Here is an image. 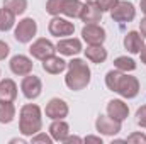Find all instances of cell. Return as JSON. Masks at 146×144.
<instances>
[{
  "label": "cell",
  "mask_w": 146,
  "mask_h": 144,
  "mask_svg": "<svg viewBox=\"0 0 146 144\" xmlns=\"http://www.w3.org/2000/svg\"><path fill=\"white\" fill-rule=\"evenodd\" d=\"M90 80H92V71H90V66L87 65V61H83L80 58H73L72 61H68L65 85L70 90L80 92V90L87 88Z\"/></svg>",
  "instance_id": "cell-1"
},
{
  "label": "cell",
  "mask_w": 146,
  "mask_h": 144,
  "mask_svg": "<svg viewBox=\"0 0 146 144\" xmlns=\"http://www.w3.org/2000/svg\"><path fill=\"white\" fill-rule=\"evenodd\" d=\"M42 129V110L36 104H26L19 112V132L26 137H33Z\"/></svg>",
  "instance_id": "cell-2"
},
{
  "label": "cell",
  "mask_w": 146,
  "mask_h": 144,
  "mask_svg": "<svg viewBox=\"0 0 146 144\" xmlns=\"http://www.w3.org/2000/svg\"><path fill=\"white\" fill-rule=\"evenodd\" d=\"M37 34V22L33 17H24L21 19L17 24H15V29H14V37L17 42L21 44H27L31 42Z\"/></svg>",
  "instance_id": "cell-3"
},
{
  "label": "cell",
  "mask_w": 146,
  "mask_h": 144,
  "mask_svg": "<svg viewBox=\"0 0 146 144\" xmlns=\"http://www.w3.org/2000/svg\"><path fill=\"white\" fill-rule=\"evenodd\" d=\"M141 90V85H139V80L136 76H131L127 73H122L119 83H117V88H115V93H119L122 98H136L138 93Z\"/></svg>",
  "instance_id": "cell-4"
},
{
  "label": "cell",
  "mask_w": 146,
  "mask_h": 144,
  "mask_svg": "<svg viewBox=\"0 0 146 144\" xmlns=\"http://www.w3.org/2000/svg\"><path fill=\"white\" fill-rule=\"evenodd\" d=\"M110 17H112V20L121 22V24L133 22V20L136 19V7H134L133 2L119 0V2L115 3V7L110 10Z\"/></svg>",
  "instance_id": "cell-5"
},
{
  "label": "cell",
  "mask_w": 146,
  "mask_h": 144,
  "mask_svg": "<svg viewBox=\"0 0 146 144\" xmlns=\"http://www.w3.org/2000/svg\"><path fill=\"white\" fill-rule=\"evenodd\" d=\"M48 31H49L51 36L60 37V39L68 37V36H73V32H75V24L70 22L68 19H65V17L54 15L48 24Z\"/></svg>",
  "instance_id": "cell-6"
},
{
  "label": "cell",
  "mask_w": 146,
  "mask_h": 144,
  "mask_svg": "<svg viewBox=\"0 0 146 144\" xmlns=\"http://www.w3.org/2000/svg\"><path fill=\"white\" fill-rule=\"evenodd\" d=\"M21 90H22V95H24L27 100H36L37 97L41 95V92H42V81H41L39 76L29 73V75H26V76L22 78V81H21Z\"/></svg>",
  "instance_id": "cell-7"
},
{
  "label": "cell",
  "mask_w": 146,
  "mask_h": 144,
  "mask_svg": "<svg viewBox=\"0 0 146 144\" xmlns=\"http://www.w3.org/2000/svg\"><path fill=\"white\" fill-rule=\"evenodd\" d=\"M29 53H31L33 58L42 61V59H46L48 56H53V54L56 53V44H53V42H51L49 39H46V37H37L36 41L31 44Z\"/></svg>",
  "instance_id": "cell-8"
},
{
  "label": "cell",
  "mask_w": 146,
  "mask_h": 144,
  "mask_svg": "<svg viewBox=\"0 0 146 144\" xmlns=\"http://www.w3.org/2000/svg\"><path fill=\"white\" fill-rule=\"evenodd\" d=\"M82 39L87 44H104L107 34L100 24H85L82 27Z\"/></svg>",
  "instance_id": "cell-9"
},
{
  "label": "cell",
  "mask_w": 146,
  "mask_h": 144,
  "mask_svg": "<svg viewBox=\"0 0 146 144\" xmlns=\"http://www.w3.org/2000/svg\"><path fill=\"white\" fill-rule=\"evenodd\" d=\"M44 114H46V117L51 119V120L65 119V117H68V114H70V107H68V104H66L63 98L54 97V98H51V100L46 104Z\"/></svg>",
  "instance_id": "cell-10"
},
{
  "label": "cell",
  "mask_w": 146,
  "mask_h": 144,
  "mask_svg": "<svg viewBox=\"0 0 146 144\" xmlns=\"http://www.w3.org/2000/svg\"><path fill=\"white\" fill-rule=\"evenodd\" d=\"M122 129V124L114 120L109 115H99L95 119V131L102 136H115Z\"/></svg>",
  "instance_id": "cell-11"
},
{
  "label": "cell",
  "mask_w": 146,
  "mask_h": 144,
  "mask_svg": "<svg viewBox=\"0 0 146 144\" xmlns=\"http://www.w3.org/2000/svg\"><path fill=\"white\" fill-rule=\"evenodd\" d=\"M102 14H104V12L100 10V7L97 5V2L88 0V2L83 3L78 19H80L83 24H99V22L102 20Z\"/></svg>",
  "instance_id": "cell-12"
},
{
  "label": "cell",
  "mask_w": 146,
  "mask_h": 144,
  "mask_svg": "<svg viewBox=\"0 0 146 144\" xmlns=\"http://www.w3.org/2000/svg\"><path fill=\"white\" fill-rule=\"evenodd\" d=\"M9 66H10V71L14 73V75H17V76H26V75L33 73L34 63H33V59H31L29 56H26V54H15V56L10 58Z\"/></svg>",
  "instance_id": "cell-13"
},
{
  "label": "cell",
  "mask_w": 146,
  "mask_h": 144,
  "mask_svg": "<svg viewBox=\"0 0 146 144\" xmlns=\"http://www.w3.org/2000/svg\"><path fill=\"white\" fill-rule=\"evenodd\" d=\"M56 51L63 56H76L83 51L82 41L76 37H61L56 42Z\"/></svg>",
  "instance_id": "cell-14"
},
{
  "label": "cell",
  "mask_w": 146,
  "mask_h": 144,
  "mask_svg": "<svg viewBox=\"0 0 146 144\" xmlns=\"http://www.w3.org/2000/svg\"><path fill=\"white\" fill-rule=\"evenodd\" d=\"M107 115L112 117L114 120H117V122L122 124V122L129 117V107H127V104H126L124 100H121V98L109 100V104H107Z\"/></svg>",
  "instance_id": "cell-15"
},
{
  "label": "cell",
  "mask_w": 146,
  "mask_h": 144,
  "mask_svg": "<svg viewBox=\"0 0 146 144\" xmlns=\"http://www.w3.org/2000/svg\"><path fill=\"white\" fill-rule=\"evenodd\" d=\"M122 44H124V48H126L131 54H139L141 49L145 48V39L141 36V32H138V31H129V32L124 36Z\"/></svg>",
  "instance_id": "cell-16"
},
{
  "label": "cell",
  "mask_w": 146,
  "mask_h": 144,
  "mask_svg": "<svg viewBox=\"0 0 146 144\" xmlns=\"http://www.w3.org/2000/svg\"><path fill=\"white\" fill-rule=\"evenodd\" d=\"M68 134H70V126H68V122L65 119H56V120L51 122V126H49V136L53 137V141L63 143Z\"/></svg>",
  "instance_id": "cell-17"
},
{
  "label": "cell",
  "mask_w": 146,
  "mask_h": 144,
  "mask_svg": "<svg viewBox=\"0 0 146 144\" xmlns=\"http://www.w3.org/2000/svg\"><path fill=\"white\" fill-rule=\"evenodd\" d=\"M66 66H68V63L63 58L56 56V54L48 56L46 59H42V70L46 73H49V75H60V73H63L66 70Z\"/></svg>",
  "instance_id": "cell-18"
},
{
  "label": "cell",
  "mask_w": 146,
  "mask_h": 144,
  "mask_svg": "<svg viewBox=\"0 0 146 144\" xmlns=\"http://www.w3.org/2000/svg\"><path fill=\"white\" fill-rule=\"evenodd\" d=\"M83 53H85V58L88 59V61H92V63H95V65H100V63H104L106 59H107V49L102 46V44H88L87 46V49H83Z\"/></svg>",
  "instance_id": "cell-19"
},
{
  "label": "cell",
  "mask_w": 146,
  "mask_h": 144,
  "mask_svg": "<svg viewBox=\"0 0 146 144\" xmlns=\"http://www.w3.org/2000/svg\"><path fill=\"white\" fill-rule=\"evenodd\" d=\"M17 83L12 78H3L0 80V100L14 102L17 98Z\"/></svg>",
  "instance_id": "cell-20"
},
{
  "label": "cell",
  "mask_w": 146,
  "mask_h": 144,
  "mask_svg": "<svg viewBox=\"0 0 146 144\" xmlns=\"http://www.w3.org/2000/svg\"><path fill=\"white\" fill-rule=\"evenodd\" d=\"M83 2L82 0H63V7H61V15L70 17V19H76L80 17Z\"/></svg>",
  "instance_id": "cell-21"
},
{
  "label": "cell",
  "mask_w": 146,
  "mask_h": 144,
  "mask_svg": "<svg viewBox=\"0 0 146 144\" xmlns=\"http://www.w3.org/2000/svg\"><path fill=\"white\" fill-rule=\"evenodd\" d=\"M15 114H17V108L14 102L0 100V124H10L15 119Z\"/></svg>",
  "instance_id": "cell-22"
},
{
  "label": "cell",
  "mask_w": 146,
  "mask_h": 144,
  "mask_svg": "<svg viewBox=\"0 0 146 144\" xmlns=\"http://www.w3.org/2000/svg\"><path fill=\"white\" fill-rule=\"evenodd\" d=\"M15 14L10 12L9 9L2 7L0 9V32H9L10 29L15 27Z\"/></svg>",
  "instance_id": "cell-23"
},
{
  "label": "cell",
  "mask_w": 146,
  "mask_h": 144,
  "mask_svg": "<svg viewBox=\"0 0 146 144\" xmlns=\"http://www.w3.org/2000/svg\"><path fill=\"white\" fill-rule=\"evenodd\" d=\"M114 68L119 70V71H122V73H129V71H134V70L138 68V65H136V61H134L133 58L117 56V58L114 59Z\"/></svg>",
  "instance_id": "cell-24"
},
{
  "label": "cell",
  "mask_w": 146,
  "mask_h": 144,
  "mask_svg": "<svg viewBox=\"0 0 146 144\" xmlns=\"http://www.w3.org/2000/svg\"><path fill=\"white\" fill-rule=\"evenodd\" d=\"M3 7L15 15H22L27 10V0H3Z\"/></svg>",
  "instance_id": "cell-25"
},
{
  "label": "cell",
  "mask_w": 146,
  "mask_h": 144,
  "mask_svg": "<svg viewBox=\"0 0 146 144\" xmlns=\"http://www.w3.org/2000/svg\"><path fill=\"white\" fill-rule=\"evenodd\" d=\"M121 76H122V71H119V70H115V68L110 70V71H107V75H106V87L109 88L110 92H115Z\"/></svg>",
  "instance_id": "cell-26"
},
{
  "label": "cell",
  "mask_w": 146,
  "mask_h": 144,
  "mask_svg": "<svg viewBox=\"0 0 146 144\" xmlns=\"http://www.w3.org/2000/svg\"><path fill=\"white\" fill-rule=\"evenodd\" d=\"M61 7H63V0H48L46 2V12L49 15H61Z\"/></svg>",
  "instance_id": "cell-27"
},
{
  "label": "cell",
  "mask_w": 146,
  "mask_h": 144,
  "mask_svg": "<svg viewBox=\"0 0 146 144\" xmlns=\"http://www.w3.org/2000/svg\"><path fill=\"white\" fill-rule=\"evenodd\" d=\"M31 143H34V144H39V143H42V144H53V137L49 136V134H46V132H37V134H34L33 137H31Z\"/></svg>",
  "instance_id": "cell-28"
},
{
  "label": "cell",
  "mask_w": 146,
  "mask_h": 144,
  "mask_svg": "<svg viewBox=\"0 0 146 144\" xmlns=\"http://www.w3.org/2000/svg\"><path fill=\"white\" fill-rule=\"evenodd\" d=\"M136 124L139 127L146 129V105H141L136 110Z\"/></svg>",
  "instance_id": "cell-29"
},
{
  "label": "cell",
  "mask_w": 146,
  "mask_h": 144,
  "mask_svg": "<svg viewBox=\"0 0 146 144\" xmlns=\"http://www.w3.org/2000/svg\"><path fill=\"white\" fill-rule=\"evenodd\" d=\"M126 143H138V144H146V134L143 132H133L126 137Z\"/></svg>",
  "instance_id": "cell-30"
},
{
  "label": "cell",
  "mask_w": 146,
  "mask_h": 144,
  "mask_svg": "<svg viewBox=\"0 0 146 144\" xmlns=\"http://www.w3.org/2000/svg\"><path fill=\"white\" fill-rule=\"evenodd\" d=\"M95 2H97V5L100 7L102 12H110L119 0H95Z\"/></svg>",
  "instance_id": "cell-31"
},
{
  "label": "cell",
  "mask_w": 146,
  "mask_h": 144,
  "mask_svg": "<svg viewBox=\"0 0 146 144\" xmlns=\"http://www.w3.org/2000/svg\"><path fill=\"white\" fill-rule=\"evenodd\" d=\"M9 54H10V46L5 41L0 39V61H3L5 58H9Z\"/></svg>",
  "instance_id": "cell-32"
},
{
  "label": "cell",
  "mask_w": 146,
  "mask_h": 144,
  "mask_svg": "<svg viewBox=\"0 0 146 144\" xmlns=\"http://www.w3.org/2000/svg\"><path fill=\"white\" fill-rule=\"evenodd\" d=\"M63 143H65V144H70V143H83V139H82V137H78V136H70V134H68V136H66V139H65Z\"/></svg>",
  "instance_id": "cell-33"
},
{
  "label": "cell",
  "mask_w": 146,
  "mask_h": 144,
  "mask_svg": "<svg viewBox=\"0 0 146 144\" xmlns=\"http://www.w3.org/2000/svg\"><path fill=\"white\" fill-rule=\"evenodd\" d=\"M83 141H85V143H97V144H102V137H100V136H87Z\"/></svg>",
  "instance_id": "cell-34"
},
{
  "label": "cell",
  "mask_w": 146,
  "mask_h": 144,
  "mask_svg": "<svg viewBox=\"0 0 146 144\" xmlns=\"http://www.w3.org/2000/svg\"><path fill=\"white\" fill-rule=\"evenodd\" d=\"M139 32H141L143 37H146V15L145 19H141V22H139Z\"/></svg>",
  "instance_id": "cell-35"
},
{
  "label": "cell",
  "mask_w": 146,
  "mask_h": 144,
  "mask_svg": "<svg viewBox=\"0 0 146 144\" xmlns=\"http://www.w3.org/2000/svg\"><path fill=\"white\" fill-rule=\"evenodd\" d=\"M139 56H141V63H145V65H146V44H145V48L141 49V53H139Z\"/></svg>",
  "instance_id": "cell-36"
},
{
  "label": "cell",
  "mask_w": 146,
  "mask_h": 144,
  "mask_svg": "<svg viewBox=\"0 0 146 144\" xmlns=\"http://www.w3.org/2000/svg\"><path fill=\"white\" fill-rule=\"evenodd\" d=\"M139 9H141V12L146 15V0H141L139 2Z\"/></svg>",
  "instance_id": "cell-37"
},
{
  "label": "cell",
  "mask_w": 146,
  "mask_h": 144,
  "mask_svg": "<svg viewBox=\"0 0 146 144\" xmlns=\"http://www.w3.org/2000/svg\"><path fill=\"white\" fill-rule=\"evenodd\" d=\"M0 76H2V71H0Z\"/></svg>",
  "instance_id": "cell-38"
},
{
  "label": "cell",
  "mask_w": 146,
  "mask_h": 144,
  "mask_svg": "<svg viewBox=\"0 0 146 144\" xmlns=\"http://www.w3.org/2000/svg\"><path fill=\"white\" fill-rule=\"evenodd\" d=\"M85 2H88V0H85Z\"/></svg>",
  "instance_id": "cell-39"
}]
</instances>
